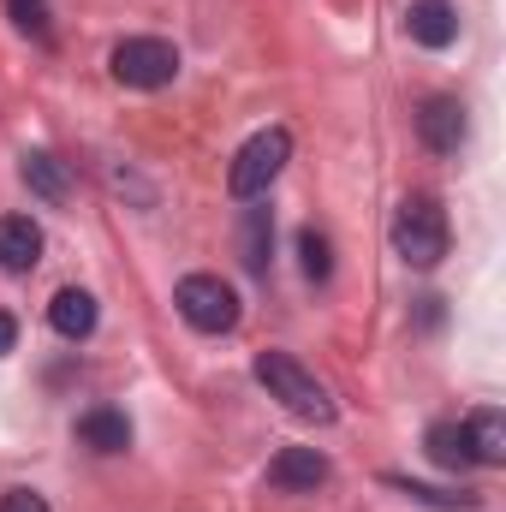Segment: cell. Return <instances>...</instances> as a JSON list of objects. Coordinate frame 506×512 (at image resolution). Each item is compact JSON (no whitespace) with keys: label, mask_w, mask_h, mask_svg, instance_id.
I'll return each mask as SVG.
<instances>
[{"label":"cell","mask_w":506,"mask_h":512,"mask_svg":"<svg viewBox=\"0 0 506 512\" xmlns=\"http://www.w3.org/2000/svg\"><path fill=\"white\" fill-rule=\"evenodd\" d=\"M256 382L268 387L292 417H304V423H334V399H328V387L316 382L298 358H286V352H262V358H256Z\"/></svg>","instance_id":"6da1fadb"},{"label":"cell","mask_w":506,"mask_h":512,"mask_svg":"<svg viewBox=\"0 0 506 512\" xmlns=\"http://www.w3.org/2000/svg\"><path fill=\"white\" fill-rule=\"evenodd\" d=\"M447 245H453V233H447V209L435 197H405L393 209V251L411 268H435L447 256Z\"/></svg>","instance_id":"7a4b0ae2"},{"label":"cell","mask_w":506,"mask_h":512,"mask_svg":"<svg viewBox=\"0 0 506 512\" xmlns=\"http://www.w3.org/2000/svg\"><path fill=\"white\" fill-rule=\"evenodd\" d=\"M173 304L197 334H233L239 328V292L221 274H185L173 286Z\"/></svg>","instance_id":"3957f363"},{"label":"cell","mask_w":506,"mask_h":512,"mask_svg":"<svg viewBox=\"0 0 506 512\" xmlns=\"http://www.w3.org/2000/svg\"><path fill=\"white\" fill-rule=\"evenodd\" d=\"M292 161V137L280 126H268V131H256L251 143L233 155V167H227V191L239 197V203H251V197H262L274 179H280V167Z\"/></svg>","instance_id":"277c9868"},{"label":"cell","mask_w":506,"mask_h":512,"mask_svg":"<svg viewBox=\"0 0 506 512\" xmlns=\"http://www.w3.org/2000/svg\"><path fill=\"white\" fill-rule=\"evenodd\" d=\"M108 66H114V78H120L126 90H167V84L179 78V48L161 42V36H126V42L108 54Z\"/></svg>","instance_id":"5b68a950"},{"label":"cell","mask_w":506,"mask_h":512,"mask_svg":"<svg viewBox=\"0 0 506 512\" xmlns=\"http://www.w3.org/2000/svg\"><path fill=\"white\" fill-rule=\"evenodd\" d=\"M465 102L459 96H429L423 108H417V137H423V149H435V155H459V143H465Z\"/></svg>","instance_id":"8992f818"},{"label":"cell","mask_w":506,"mask_h":512,"mask_svg":"<svg viewBox=\"0 0 506 512\" xmlns=\"http://www.w3.org/2000/svg\"><path fill=\"white\" fill-rule=\"evenodd\" d=\"M405 36L417 48H453L459 42V12L453 0H411L405 6Z\"/></svg>","instance_id":"52a82bcc"},{"label":"cell","mask_w":506,"mask_h":512,"mask_svg":"<svg viewBox=\"0 0 506 512\" xmlns=\"http://www.w3.org/2000/svg\"><path fill=\"white\" fill-rule=\"evenodd\" d=\"M36 262H42V227L30 215H0V268L30 274Z\"/></svg>","instance_id":"ba28073f"},{"label":"cell","mask_w":506,"mask_h":512,"mask_svg":"<svg viewBox=\"0 0 506 512\" xmlns=\"http://www.w3.org/2000/svg\"><path fill=\"white\" fill-rule=\"evenodd\" d=\"M48 322H54L60 340H90L96 334V298L84 286H60L54 304H48Z\"/></svg>","instance_id":"9c48e42d"},{"label":"cell","mask_w":506,"mask_h":512,"mask_svg":"<svg viewBox=\"0 0 506 512\" xmlns=\"http://www.w3.org/2000/svg\"><path fill=\"white\" fill-rule=\"evenodd\" d=\"M268 483H274V489H286V495L316 489V483H328V459H322L316 447H286V453L268 465Z\"/></svg>","instance_id":"30bf717a"},{"label":"cell","mask_w":506,"mask_h":512,"mask_svg":"<svg viewBox=\"0 0 506 512\" xmlns=\"http://www.w3.org/2000/svg\"><path fill=\"white\" fill-rule=\"evenodd\" d=\"M78 441H84L90 453H126V447H131L126 411H114V405H96V411H84V417H78Z\"/></svg>","instance_id":"8fae6325"},{"label":"cell","mask_w":506,"mask_h":512,"mask_svg":"<svg viewBox=\"0 0 506 512\" xmlns=\"http://www.w3.org/2000/svg\"><path fill=\"white\" fill-rule=\"evenodd\" d=\"M18 173H24V185H30L36 197H48V203H66V191H72V167H66L60 155H48V149H30Z\"/></svg>","instance_id":"7c38bea8"},{"label":"cell","mask_w":506,"mask_h":512,"mask_svg":"<svg viewBox=\"0 0 506 512\" xmlns=\"http://www.w3.org/2000/svg\"><path fill=\"white\" fill-rule=\"evenodd\" d=\"M465 441H471V459L477 465H506V417L501 411H477L465 423Z\"/></svg>","instance_id":"4fadbf2b"},{"label":"cell","mask_w":506,"mask_h":512,"mask_svg":"<svg viewBox=\"0 0 506 512\" xmlns=\"http://www.w3.org/2000/svg\"><path fill=\"white\" fill-rule=\"evenodd\" d=\"M423 447H429V459H435L441 471H465V465H477V459H471V441H465V423H429Z\"/></svg>","instance_id":"5bb4252c"},{"label":"cell","mask_w":506,"mask_h":512,"mask_svg":"<svg viewBox=\"0 0 506 512\" xmlns=\"http://www.w3.org/2000/svg\"><path fill=\"white\" fill-rule=\"evenodd\" d=\"M239 251H245V268H251V274H268V251H274V215H268V209H245Z\"/></svg>","instance_id":"9a60e30c"},{"label":"cell","mask_w":506,"mask_h":512,"mask_svg":"<svg viewBox=\"0 0 506 512\" xmlns=\"http://www.w3.org/2000/svg\"><path fill=\"white\" fill-rule=\"evenodd\" d=\"M6 18H12L24 36H36V42L54 36V12H48V0H6Z\"/></svg>","instance_id":"2e32d148"},{"label":"cell","mask_w":506,"mask_h":512,"mask_svg":"<svg viewBox=\"0 0 506 512\" xmlns=\"http://www.w3.org/2000/svg\"><path fill=\"white\" fill-rule=\"evenodd\" d=\"M298 256H304V274L322 286L328 274H334V251H328V233H316V227H304L298 233Z\"/></svg>","instance_id":"e0dca14e"},{"label":"cell","mask_w":506,"mask_h":512,"mask_svg":"<svg viewBox=\"0 0 506 512\" xmlns=\"http://www.w3.org/2000/svg\"><path fill=\"white\" fill-rule=\"evenodd\" d=\"M399 495L423 501V507H441V512H477V495H447V489H423V483H405V477H387Z\"/></svg>","instance_id":"ac0fdd59"},{"label":"cell","mask_w":506,"mask_h":512,"mask_svg":"<svg viewBox=\"0 0 506 512\" xmlns=\"http://www.w3.org/2000/svg\"><path fill=\"white\" fill-rule=\"evenodd\" d=\"M0 512H48V501H42L36 489H6V495H0Z\"/></svg>","instance_id":"d6986e66"},{"label":"cell","mask_w":506,"mask_h":512,"mask_svg":"<svg viewBox=\"0 0 506 512\" xmlns=\"http://www.w3.org/2000/svg\"><path fill=\"white\" fill-rule=\"evenodd\" d=\"M12 346H18V322H12V316H6V310H0V358H6V352H12Z\"/></svg>","instance_id":"ffe728a7"}]
</instances>
